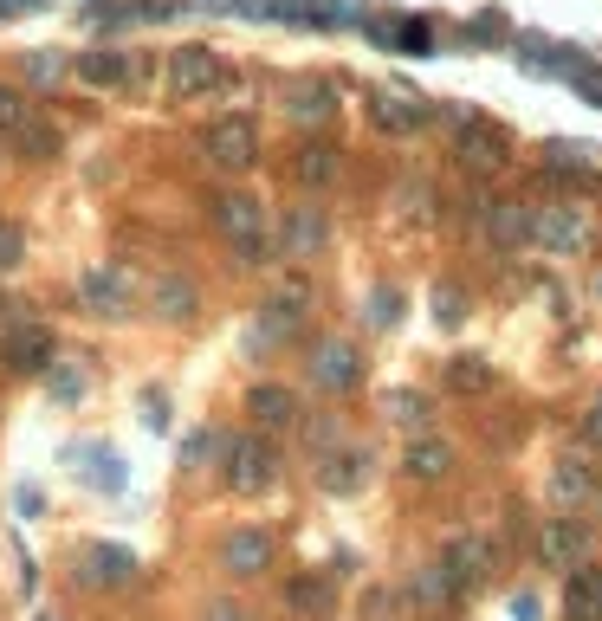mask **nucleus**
<instances>
[{"instance_id":"nucleus-1","label":"nucleus","mask_w":602,"mask_h":621,"mask_svg":"<svg viewBox=\"0 0 602 621\" xmlns=\"http://www.w3.org/2000/svg\"><path fill=\"white\" fill-rule=\"evenodd\" d=\"M214 227L227 233V246L240 253V266H266L272 233H266V207H259V195H221L214 201Z\"/></svg>"},{"instance_id":"nucleus-2","label":"nucleus","mask_w":602,"mask_h":621,"mask_svg":"<svg viewBox=\"0 0 602 621\" xmlns=\"http://www.w3.org/2000/svg\"><path fill=\"white\" fill-rule=\"evenodd\" d=\"M531 246H544V253H557V259L583 253V246H590V214H583L577 201H564V195L531 207Z\"/></svg>"},{"instance_id":"nucleus-3","label":"nucleus","mask_w":602,"mask_h":621,"mask_svg":"<svg viewBox=\"0 0 602 621\" xmlns=\"http://www.w3.org/2000/svg\"><path fill=\"white\" fill-rule=\"evenodd\" d=\"M221 85H227L221 52H208V46H175L169 52V98L175 104H195V98H208V91H221Z\"/></svg>"},{"instance_id":"nucleus-4","label":"nucleus","mask_w":602,"mask_h":621,"mask_svg":"<svg viewBox=\"0 0 602 621\" xmlns=\"http://www.w3.org/2000/svg\"><path fill=\"white\" fill-rule=\"evenodd\" d=\"M272 479H279V453H272L266 434H234L227 440V486H234L240 499L266 492Z\"/></svg>"},{"instance_id":"nucleus-5","label":"nucleus","mask_w":602,"mask_h":621,"mask_svg":"<svg viewBox=\"0 0 602 621\" xmlns=\"http://www.w3.org/2000/svg\"><path fill=\"white\" fill-rule=\"evenodd\" d=\"M201 149H208L214 169L240 175V169H253V162H259V123L253 117H214L208 136H201Z\"/></svg>"},{"instance_id":"nucleus-6","label":"nucleus","mask_w":602,"mask_h":621,"mask_svg":"<svg viewBox=\"0 0 602 621\" xmlns=\"http://www.w3.org/2000/svg\"><path fill=\"white\" fill-rule=\"evenodd\" d=\"M590 550H596V531L583 518H544V531H538L544 570H577V563H590Z\"/></svg>"},{"instance_id":"nucleus-7","label":"nucleus","mask_w":602,"mask_h":621,"mask_svg":"<svg viewBox=\"0 0 602 621\" xmlns=\"http://www.w3.org/2000/svg\"><path fill=\"white\" fill-rule=\"evenodd\" d=\"M52 350H59V343H52L46 324H13L7 337H0V363H7L13 376H33V369H46Z\"/></svg>"},{"instance_id":"nucleus-8","label":"nucleus","mask_w":602,"mask_h":621,"mask_svg":"<svg viewBox=\"0 0 602 621\" xmlns=\"http://www.w3.org/2000/svg\"><path fill=\"white\" fill-rule=\"evenodd\" d=\"M480 233H486V246L512 253V246H525V240H531V207H525V201H512V195L486 201V207H480Z\"/></svg>"},{"instance_id":"nucleus-9","label":"nucleus","mask_w":602,"mask_h":621,"mask_svg":"<svg viewBox=\"0 0 602 621\" xmlns=\"http://www.w3.org/2000/svg\"><path fill=\"white\" fill-rule=\"evenodd\" d=\"M544 492H551L557 512H570V505H583L596 492V466L583 460V453H557L551 473H544Z\"/></svg>"},{"instance_id":"nucleus-10","label":"nucleus","mask_w":602,"mask_h":621,"mask_svg":"<svg viewBox=\"0 0 602 621\" xmlns=\"http://www.w3.org/2000/svg\"><path fill=\"white\" fill-rule=\"evenodd\" d=\"M454 156L467 162L473 175H499V169H505V136L492 130V123H473V117H467V123L454 130Z\"/></svg>"},{"instance_id":"nucleus-11","label":"nucleus","mask_w":602,"mask_h":621,"mask_svg":"<svg viewBox=\"0 0 602 621\" xmlns=\"http://www.w3.org/2000/svg\"><path fill=\"white\" fill-rule=\"evenodd\" d=\"M460 596H467V589H460V576L447 570V563H428V570H415V583H408V609L415 615H441V609H454Z\"/></svg>"},{"instance_id":"nucleus-12","label":"nucleus","mask_w":602,"mask_h":621,"mask_svg":"<svg viewBox=\"0 0 602 621\" xmlns=\"http://www.w3.org/2000/svg\"><path fill=\"white\" fill-rule=\"evenodd\" d=\"M311 376H318V389H357V376H363V363H357V350H350L344 337H324L318 350H311Z\"/></svg>"},{"instance_id":"nucleus-13","label":"nucleus","mask_w":602,"mask_h":621,"mask_svg":"<svg viewBox=\"0 0 602 621\" xmlns=\"http://www.w3.org/2000/svg\"><path fill=\"white\" fill-rule=\"evenodd\" d=\"M221 570L240 576V583H246V576H266V570H272V537L253 531V524H246V531H234V537L221 544Z\"/></svg>"},{"instance_id":"nucleus-14","label":"nucleus","mask_w":602,"mask_h":621,"mask_svg":"<svg viewBox=\"0 0 602 621\" xmlns=\"http://www.w3.org/2000/svg\"><path fill=\"white\" fill-rule=\"evenodd\" d=\"M78 78H85L91 91H117V85L136 78V65H130V52H117V46H91V52H78Z\"/></svg>"},{"instance_id":"nucleus-15","label":"nucleus","mask_w":602,"mask_h":621,"mask_svg":"<svg viewBox=\"0 0 602 621\" xmlns=\"http://www.w3.org/2000/svg\"><path fill=\"white\" fill-rule=\"evenodd\" d=\"M246 414H253L259 434H279V427H292V421H298V395H292V389H279V382H259V389L246 395Z\"/></svg>"},{"instance_id":"nucleus-16","label":"nucleus","mask_w":602,"mask_h":621,"mask_svg":"<svg viewBox=\"0 0 602 621\" xmlns=\"http://www.w3.org/2000/svg\"><path fill=\"white\" fill-rule=\"evenodd\" d=\"M369 117H376V130H389V136H415L421 123H428V104L402 98V91H376V98H369Z\"/></svg>"},{"instance_id":"nucleus-17","label":"nucleus","mask_w":602,"mask_h":621,"mask_svg":"<svg viewBox=\"0 0 602 621\" xmlns=\"http://www.w3.org/2000/svg\"><path fill=\"white\" fill-rule=\"evenodd\" d=\"M564 621H602V563H577V570H570Z\"/></svg>"},{"instance_id":"nucleus-18","label":"nucleus","mask_w":602,"mask_h":621,"mask_svg":"<svg viewBox=\"0 0 602 621\" xmlns=\"http://www.w3.org/2000/svg\"><path fill=\"white\" fill-rule=\"evenodd\" d=\"M78 563H85V583H91V589H123V583L136 576V557H130L123 544H91Z\"/></svg>"},{"instance_id":"nucleus-19","label":"nucleus","mask_w":602,"mask_h":621,"mask_svg":"<svg viewBox=\"0 0 602 621\" xmlns=\"http://www.w3.org/2000/svg\"><path fill=\"white\" fill-rule=\"evenodd\" d=\"M195 305H201V292H195V279H182V272H162V279L149 285V311L169 317V324H188Z\"/></svg>"},{"instance_id":"nucleus-20","label":"nucleus","mask_w":602,"mask_h":621,"mask_svg":"<svg viewBox=\"0 0 602 621\" xmlns=\"http://www.w3.org/2000/svg\"><path fill=\"white\" fill-rule=\"evenodd\" d=\"M441 563L460 576V589H473V583H486V570H492V544H486V537H473V531H460L454 544L441 550Z\"/></svg>"},{"instance_id":"nucleus-21","label":"nucleus","mask_w":602,"mask_h":621,"mask_svg":"<svg viewBox=\"0 0 602 621\" xmlns=\"http://www.w3.org/2000/svg\"><path fill=\"white\" fill-rule=\"evenodd\" d=\"M292 169H298V182H305V188H331L337 175H344V149L324 143V136H311V143H298Z\"/></svg>"},{"instance_id":"nucleus-22","label":"nucleus","mask_w":602,"mask_h":621,"mask_svg":"<svg viewBox=\"0 0 602 621\" xmlns=\"http://www.w3.org/2000/svg\"><path fill=\"white\" fill-rule=\"evenodd\" d=\"M324 246V214L318 207H292L285 214V233H279V253L285 259H311Z\"/></svg>"},{"instance_id":"nucleus-23","label":"nucleus","mask_w":602,"mask_h":621,"mask_svg":"<svg viewBox=\"0 0 602 621\" xmlns=\"http://www.w3.org/2000/svg\"><path fill=\"white\" fill-rule=\"evenodd\" d=\"M85 305L98 311V317H123V311H130V285H123V272H117V266L85 272Z\"/></svg>"},{"instance_id":"nucleus-24","label":"nucleus","mask_w":602,"mask_h":621,"mask_svg":"<svg viewBox=\"0 0 602 621\" xmlns=\"http://www.w3.org/2000/svg\"><path fill=\"white\" fill-rule=\"evenodd\" d=\"M408 479H421V486H434V479H447L454 473V447H447V440H434V434H421L415 447H408Z\"/></svg>"},{"instance_id":"nucleus-25","label":"nucleus","mask_w":602,"mask_h":621,"mask_svg":"<svg viewBox=\"0 0 602 621\" xmlns=\"http://www.w3.org/2000/svg\"><path fill=\"white\" fill-rule=\"evenodd\" d=\"M285 110H292L298 123H324L337 110V91L324 85V78H298V85L285 91Z\"/></svg>"},{"instance_id":"nucleus-26","label":"nucleus","mask_w":602,"mask_h":621,"mask_svg":"<svg viewBox=\"0 0 602 621\" xmlns=\"http://www.w3.org/2000/svg\"><path fill=\"white\" fill-rule=\"evenodd\" d=\"M441 382H447L454 395H486L499 376H492L486 356H447V363H441Z\"/></svg>"},{"instance_id":"nucleus-27","label":"nucleus","mask_w":602,"mask_h":621,"mask_svg":"<svg viewBox=\"0 0 602 621\" xmlns=\"http://www.w3.org/2000/svg\"><path fill=\"white\" fill-rule=\"evenodd\" d=\"M331 602H337L331 576H298V583H285V609L292 615H324Z\"/></svg>"},{"instance_id":"nucleus-28","label":"nucleus","mask_w":602,"mask_h":621,"mask_svg":"<svg viewBox=\"0 0 602 621\" xmlns=\"http://www.w3.org/2000/svg\"><path fill=\"white\" fill-rule=\"evenodd\" d=\"M13 149H20L26 162H52V156H59V123H46V117H26L20 130H13Z\"/></svg>"},{"instance_id":"nucleus-29","label":"nucleus","mask_w":602,"mask_h":621,"mask_svg":"<svg viewBox=\"0 0 602 621\" xmlns=\"http://www.w3.org/2000/svg\"><path fill=\"white\" fill-rule=\"evenodd\" d=\"M369 479V453L357 447V453H331L324 460V492H357Z\"/></svg>"},{"instance_id":"nucleus-30","label":"nucleus","mask_w":602,"mask_h":621,"mask_svg":"<svg viewBox=\"0 0 602 621\" xmlns=\"http://www.w3.org/2000/svg\"><path fill=\"white\" fill-rule=\"evenodd\" d=\"M311 298H318V292H311V279H305V272H292V279H285L279 292L266 298V305H272V311H292V317H305V311H311Z\"/></svg>"},{"instance_id":"nucleus-31","label":"nucleus","mask_w":602,"mask_h":621,"mask_svg":"<svg viewBox=\"0 0 602 621\" xmlns=\"http://www.w3.org/2000/svg\"><path fill=\"white\" fill-rule=\"evenodd\" d=\"M382 414H389V421H402V427H421V421H428V402H421L415 389H395L389 402H382Z\"/></svg>"},{"instance_id":"nucleus-32","label":"nucleus","mask_w":602,"mask_h":621,"mask_svg":"<svg viewBox=\"0 0 602 621\" xmlns=\"http://www.w3.org/2000/svg\"><path fill=\"white\" fill-rule=\"evenodd\" d=\"M460 317H467V298L454 285H434V324H460Z\"/></svg>"},{"instance_id":"nucleus-33","label":"nucleus","mask_w":602,"mask_h":621,"mask_svg":"<svg viewBox=\"0 0 602 621\" xmlns=\"http://www.w3.org/2000/svg\"><path fill=\"white\" fill-rule=\"evenodd\" d=\"M26 117H33V110H26V98H20V91H7V85H0V136H13Z\"/></svg>"},{"instance_id":"nucleus-34","label":"nucleus","mask_w":602,"mask_h":621,"mask_svg":"<svg viewBox=\"0 0 602 621\" xmlns=\"http://www.w3.org/2000/svg\"><path fill=\"white\" fill-rule=\"evenodd\" d=\"M20 253H26L20 227H13V220H0V272H13V266H20Z\"/></svg>"},{"instance_id":"nucleus-35","label":"nucleus","mask_w":602,"mask_h":621,"mask_svg":"<svg viewBox=\"0 0 602 621\" xmlns=\"http://www.w3.org/2000/svg\"><path fill=\"white\" fill-rule=\"evenodd\" d=\"M395 39H402L408 52H428V46H434V33H428L421 20H402V26H395Z\"/></svg>"},{"instance_id":"nucleus-36","label":"nucleus","mask_w":602,"mask_h":621,"mask_svg":"<svg viewBox=\"0 0 602 621\" xmlns=\"http://www.w3.org/2000/svg\"><path fill=\"white\" fill-rule=\"evenodd\" d=\"M583 440H590V447H602V395L590 402V414H583Z\"/></svg>"},{"instance_id":"nucleus-37","label":"nucleus","mask_w":602,"mask_h":621,"mask_svg":"<svg viewBox=\"0 0 602 621\" xmlns=\"http://www.w3.org/2000/svg\"><path fill=\"white\" fill-rule=\"evenodd\" d=\"M395 317H402V298H395V292H376V324H395Z\"/></svg>"},{"instance_id":"nucleus-38","label":"nucleus","mask_w":602,"mask_h":621,"mask_svg":"<svg viewBox=\"0 0 602 621\" xmlns=\"http://www.w3.org/2000/svg\"><path fill=\"white\" fill-rule=\"evenodd\" d=\"M208 621H246L240 602H208Z\"/></svg>"},{"instance_id":"nucleus-39","label":"nucleus","mask_w":602,"mask_h":621,"mask_svg":"<svg viewBox=\"0 0 602 621\" xmlns=\"http://www.w3.org/2000/svg\"><path fill=\"white\" fill-rule=\"evenodd\" d=\"M577 85H583V98L602 104V72H577Z\"/></svg>"},{"instance_id":"nucleus-40","label":"nucleus","mask_w":602,"mask_h":621,"mask_svg":"<svg viewBox=\"0 0 602 621\" xmlns=\"http://www.w3.org/2000/svg\"><path fill=\"white\" fill-rule=\"evenodd\" d=\"M195 7H208V13H227V7H234V0H195Z\"/></svg>"}]
</instances>
